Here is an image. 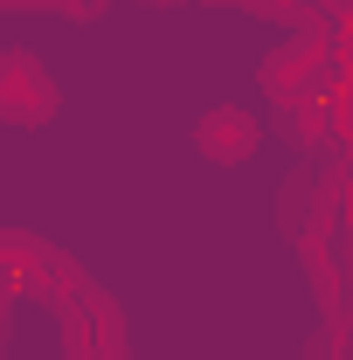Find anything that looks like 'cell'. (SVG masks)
Here are the masks:
<instances>
[{"instance_id":"obj_3","label":"cell","mask_w":353,"mask_h":360,"mask_svg":"<svg viewBox=\"0 0 353 360\" xmlns=\"http://www.w3.org/2000/svg\"><path fill=\"white\" fill-rule=\"evenodd\" d=\"M0 111L14 118V125H42L56 118V77H49L35 56H0Z\"/></svg>"},{"instance_id":"obj_2","label":"cell","mask_w":353,"mask_h":360,"mask_svg":"<svg viewBox=\"0 0 353 360\" xmlns=\"http://www.w3.org/2000/svg\"><path fill=\"white\" fill-rule=\"evenodd\" d=\"M7 284H14V298L56 305L63 319H70V312H77V305L90 298V284L77 277V264H70L63 250L35 243V236H7Z\"/></svg>"},{"instance_id":"obj_1","label":"cell","mask_w":353,"mask_h":360,"mask_svg":"<svg viewBox=\"0 0 353 360\" xmlns=\"http://www.w3.org/2000/svg\"><path fill=\"white\" fill-rule=\"evenodd\" d=\"M340 56H347V35H340L333 21H305L284 49H270V56H264V90H270V104L298 111L312 90L333 77V63H340Z\"/></svg>"},{"instance_id":"obj_4","label":"cell","mask_w":353,"mask_h":360,"mask_svg":"<svg viewBox=\"0 0 353 360\" xmlns=\"http://www.w3.org/2000/svg\"><path fill=\"white\" fill-rule=\"evenodd\" d=\"M70 360H125V326L97 291L70 312Z\"/></svg>"},{"instance_id":"obj_5","label":"cell","mask_w":353,"mask_h":360,"mask_svg":"<svg viewBox=\"0 0 353 360\" xmlns=\"http://www.w3.org/2000/svg\"><path fill=\"white\" fill-rule=\"evenodd\" d=\"M257 125H250V111H236V104H222V111H208L201 125H194V146L208 153V160H229V167H243L250 153H257Z\"/></svg>"},{"instance_id":"obj_7","label":"cell","mask_w":353,"mask_h":360,"mask_svg":"<svg viewBox=\"0 0 353 360\" xmlns=\"http://www.w3.org/2000/svg\"><path fill=\"white\" fill-rule=\"evenodd\" d=\"M42 7H56V14H77V21H90V14H104L111 0H42Z\"/></svg>"},{"instance_id":"obj_6","label":"cell","mask_w":353,"mask_h":360,"mask_svg":"<svg viewBox=\"0 0 353 360\" xmlns=\"http://www.w3.org/2000/svg\"><path fill=\"white\" fill-rule=\"evenodd\" d=\"M305 360H353V340H347V326L340 319H326V333L312 340V354Z\"/></svg>"}]
</instances>
